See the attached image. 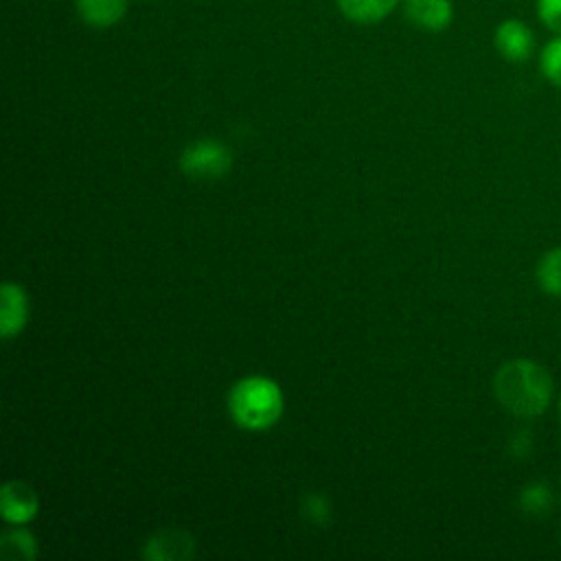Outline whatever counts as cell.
<instances>
[{
  "mask_svg": "<svg viewBox=\"0 0 561 561\" xmlns=\"http://www.w3.org/2000/svg\"><path fill=\"white\" fill-rule=\"evenodd\" d=\"M554 495L543 482H530L519 493V508L533 517H543L550 513Z\"/></svg>",
  "mask_w": 561,
  "mask_h": 561,
  "instance_id": "7c38bea8",
  "label": "cell"
},
{
  "mask_svg": "<svg viewBox=\"0 0 561 561\" xmlns=\"http://www.w3.org/2000/svg\"><path fill=\"white\" fill-rule=\"evenodd\" d=\"M79 18L92 28H110L125 18L127 0H75Z\"/></svg>",
  "mask_w": 561,
  "mask_h": 561,
  "instance_id": "9c48e42d",
  "label": "cell"
},
{
  "mask_svg": "<svg viewBox=\"0 0 561 561\" xmlns=\"http://www.w3.org/2000/svg\"><path fill=\"white\" fill-rule=\"evenodd\" d=\"M195 541L184 528H162L145 546V557L151 561H173L188 559L193 554Z\"/></svg>",
  "mask_w": 561,
  "mask_h": 561,
  "instance_id": "8992f818",
  "label": "cell"
},
{
  "mask_svg": "<svg viewBox=\"0 0 561 561\" xmlns=\"http://www.w3.org/2000/svg\"><path fill=\"white\" fill-rule=\"evenodd\" d=\"M228 405L232 419L245 430H265L276 423L283 412L280 388L267 377H245L230 390Z\"/></svg>",
  "mask_w": 561,
  "mask_h": 561,
  "instance_id": "7a4b0ae2",
  "label": "cell"
},
{
  "mask_svg": "<svg viewBox=\"0 0 561 561\" xmlns=\"http://www.w3.org/2000/svg\"><path fill=\"white\" fill-rule=\"evenodd\" d=\"M535 276L543 294L561 298V248H552L539 259Z\"/></svg>",
  "mask_w": 561,
  "mask_h": 561,
  "instance_id": "8fae6325",
  "label": "cell"
},
{
  "mask_svg": "<svg viewBox=\"0 0 561 561\" xmlns=\"http://www.w3.org/2000/svg\"><path fill=\"white\" fill-rule=\"evenodd\" d=\"M342 15L357 24H377L386 20L401 0H335Z\"/></svg>",
  "mask_w": 561,
  "mask_h": 561,
  "instance_id": "30bf717a",
  "label": "cell"
},
{
  "mask_svg": "<svg viewBox=\"0 0 561 561\" xmlns=\"http://www.w3.org/2000/svg\"><path fill=\"white\" fill-rule=\"evenodd\" d=\"M493 46L511 64H524L535 55V31L519 18L502 20L493 31Z\"/></svg>",
  "mask_w": 561,
  "mask_h": 561,
  "instance_id": "277c9868",
  "label": "cell"
},
{
  "mask_svg": "<svg viewBox=\"0 0 561 561\" xmlns=\"http://www.w3.org/2000/svg\"><path fill=\"white\" fill-rule=\"evenodd\" d=\"M535 13L543 28L561 35V0H535Z\"/></svg>",
  "mask_w": 561,
  "mask_h": 561,
  "instance_id": "9a60e30c",
  "label": "cell"
},
{
  "mask_svg": "<svg viewBox=\"0 0 561 561\" xmlns=\"http://www.w3.org/2000/svg\"><path fill=\"white\" fill-rule=\"evenodd\" d=\"M403 13L416 28L440 33L454 20V4L451 0H403Z\"/></svg>",
  "mask_w": 561,
  "mask_h": 561,
  "instance_id": "5b68a950",
  "label": "cell"
},
{
  "mask_svg": "<svg viewBox=\"0 0 561 561\" xmlns=\"http://www.w3.org/2000/svg\"><path fill=\"white\" fill-rule=\"evenodd\" d=\"M0 508L7 522L26 524L37 513V495L26 482L11 480L2 486Z\"/></svg>",
  "mask_w": 561,
  "mask_h": 561,
  "instance_id": "52a82bcc",
  "label": "cell"
},
{
  "mask_svg": "<svg viewBox=\"0 0 561 561\" xmlns=\"http://www.w3.org/2000/svg\"><path fill=\"white\" fill-rule=\"evenodd\" d=\"M541 75L561 90V35H552L539 50Z\"/></svg>",
  "mask_w": 561,
  "mask_h": 561,
  "instance_id": "5bb4252c",
  "label": "cell"
},
{
  "mask_svg": "<svg viewBox=\"0 0 561 561\" xmlns=\"http://www.w3.org/2000/svg\"><path fill=\"white\" fill-rule=\"evenodd\" d=\"M0 331L4 337H11L15 333L22 331L24 322H26V296L22 291L20 285L15 283H4L2 291H0Z\"/></svg>",
  "mask_w": 561,
  "mask_h": 561,
  "instance_id": "ba28073f",
  "label": "cell"
},
{
  "mask_svg": "<svg viewBox=\"0 0 561 561\" xmlns=\"http://www.w3.org/2000/svg\"><path fill=\"white\" fill-rule=\"evenodd\" d=\"M493 390L504 410L519 419H533L550 405L552 377L533 359H511L497 368Z\"/></svg>",
  "mask_w": 561,
  "mask_h": 561,
  "instance_id": "6da1fadb",
  "label": "cell"
},
{
  "mask_svg": "<svg viewBox=\"0 0 561 561\" xmlns=\"http://www.w3.org/2000/svg\"><path fill=\"white\" fill-rule=\"evenodd\" d=\"M0 552L4 559H11V561L31 559L35 554V539L22 528H11L2 535Z\"/></svg>",
  "mask_w": 561,
  "mask_h": 561,
  "instance_id": "4fadbf2b",
  "label": "cell"
},
{
  "mask_svg": "<svg viewBox=\"0 0 561 561\" xmlns=\"http://www.w3.org/2000/svg\"><path fill=\"white\" fill-rule=\"evenodd\" d=\"M230 151L217 140H197L180 156V169L191 178H221L230 169Z\"/></svg>",
  "mask_w": 561,
  "mask_h": 561,
  "instance_id": "3957f363",
  "label": "cell"
},
{
  "mask_svg": "<svg viewBox=\"0 0 561 561\" xmlns=\"http://www.w3.org/2000/svg\"><path fill=\"white\" fill-rule=\"evenodd\" d=\"M559 416H561V401H559Z\"/></svg>",
  "mask_w": 561,
  "mask_h": 561,
  "instance_id": "2e32d148",
  "label": "cell"
}]
</instances>
